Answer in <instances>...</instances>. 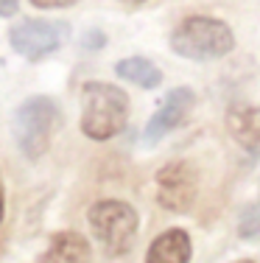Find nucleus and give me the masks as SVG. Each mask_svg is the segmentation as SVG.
<instances>
[{
    "label": "nucleus",
    "mask_w": 260,
    "mask_h": 263,
    "mask_svg": "<svg viewBox=\"0 0 260 263\" xmlns=\"http://www.w3.org/2000/svg\"><path fill=\"white\" fill-rule=\"evenodd\" d=\"M3 208H6V199H3V177H0V221H3Z\"/></svg>",
    "instance_id": "obj_16"
},
{
    "label": "nucleus",
    "mask_w": 260,
    "mask_h": 263,
    "mask_svg": "<svg viewBox=\"0 0 260 263\" xmlns=\"http://www.w3.org/2000/svg\"><path fill=\"white\" fill-rule=\"evenodd\" d=\"M235 263H252V260H235Z\"/></svg>",
    "instance_id": "obj_17"
},
{
    "label": "nucleus",
    "mask_w": 260,
    "mask_h": 263,
    "mask_svg": "<svg viewBox=\"0 0 260 263\" xmlns=\"http://www.w3.org/2000/svg\"><path fill=\"white\" fill-rule=\"evenodd\" d=\"M227 132L244 152L260 157V106L241 104L227 112Z\"/></svg>",
    "instance_id": "obj_8"
},
{
    "label": "nucleus",
    "mask_w": 260,
    "mask_h": 263,
    "mask_svg": "<svg viewBox=\"0 0 260 263\" xmlns=\"http://www.w3.org/2000/svg\"><path fill=\"white\" fill-rule=\"evenodd\" d=\"M0 65H3V62H0Z\"/></svg>",
    "instance_id": "obj_19"
},
{
    "label": "nucleus",
    "mask_w": 260,
    "mask_h": 263,
    "mask_svg": "<svg viewBox=\"0 0 260 263\" xmlns=\"http://www.w3.org/2000/svg\"><path fill=\"white\" fill-rule=\"evenodd\" d=\"M36 9H67V6H76L78 0H31Z\"/></svg>",
    "instance_id": "obj_14"
},
{
    "label": "nucleus",
    "mask_w": 260,
    "mask_h": 263,
    "mask_svg": "<svg viewBox=\"0 0 260 263\" xmlns=\"http://www.w3.org/2000/svg\"><path fill=\"white\" fill-rule=\"evenodd\" d=\"M193 90L190 87H176V90H171L168 96L163 98V104H159V109L154 112L151 118H148L146 123V140L148 143H157L163 135H168L171 129H176L179 123L188 118V112L193 109Z\"/></svg>",
    "instance_id": "obj_7"
},
{
    "label": "nucleus",
    "mask_w": 260,
    "mask_h": 263,
    "mask_svg": "<svg viewBox=\"0 0 260 263\" xmlns=\"http://www.w3.org/2000/svg\"><path fill=\"white\" fill-rule=\"evenodd\" d=\"M92 249L90 241L82 233H73V230H62L51 238L48 249L42 252V258L36 263H90Z\"/></svg>",
    "instance_id": "obj_9"
},
{
    "label": "nucleus",
    "mask_w": 260,
    "mask_h": 263,
    "mask_svg": "<svg viewBox=\"0 0 260 263\" xmlns=\"http://www.w3.org/2000/svg\"><path fill=\"white\" fill-rule=\"evenodd\" d=\"M115 73L121 79L132 81L134 87H143V90H154V87L163 84V70H159L154 62L143 59V56H129V59H121L115 65Z\"/></svg>",
    "instance_id": "obj_11"
},
{
    "label": "nucleus",
    "mask_w": 260,
    "mask_h": 263,
    "mask_svg": "<svg viewBox=\"0 0 260 263\" xmlns=\"http://www.w3.org/2000/svg\"><path fill=\"white\" fill-rule=\"evenodd\" d=\"M238 235L246 241H260V204H246L238 218Z\"/></svg>",
    "instance_id": "obj_12"
},
{
    "label": "nucleus",
    "mask_w": 260,
    "mask_h": 263,
    "mask_svg": "<svg viewBox=\"0 0 260 263\" xmlns=\"http://www.w3.org/2000/svg\"><path fill=\"white\" fill-rule=\"evenodd\" d=\"M90 227L95 233L98 243L107 249L109 255H123L132 249L134 238H137V213L134 208H129L126 202H117V199H104L95 202L90 208Z\"/></svg>",
    "instance_id": "obj_4"
},
{
    "label": "nucleus",
    "mask_w": 260,
    "mask_h": 263,
    "mask_svg": "<svg viewBox=\"0 0 260 263\" xmlns=\"http://www.w3.org/2000/svg\"><path fill=\"white\" fill-rule=\"evenodd\" d=\"M82 132L90 140H112L115 135L126 129L129 98L121 87L109 84V81H87L82 87Z\"/></svg>",
    "instance_id": "obj_2"
},
{
    "label": "nucleus",
    "mask_w": 260,
    "mask_h": 263,
    "mask_svg": "<svg viewBox=\"0 0 260 263\" xmlns=\"http://www.w3.org/2000/svg\"><path fill=\"white\" fill-rule=\"evenodd\" d=\"M188 260H190V235L179 227L154 238L146 255V263H188Z\"/></svg>",
    "instance_id": "obj_10"
},
{
    "label": "nucleus",
    "mask_w": 260,
    "mask_h": 263,
    "mask_svg": "<svg viewBox=\"0 0 260 263\" xmlns=\"http://www.w3.org/2000/svg\"><path fill=\"white\" fill-rule=\"evenodd\" d=\"M199 193V174L190 162L176 160L157 171V202L171 213H188Z\"/></svg>",
    "instance_id": "obj_6"
},
{
    "label": "nucleus",
    "mask_w": 260,
    "mask_h": 263,
    "mask_svg": "<svg viewBox=\"0 0 260 263\" xmlns=\"http://www.w3.org/2000/svg\"><path fill=\"white\" fill-rule=\"evenodd\" d=\"M132 3H143V0H132Z\"/></svg>",
    "instance_id": "obj_18"
},
{
    "label": "nucleus",
    "mask_w": 260,
    "mask_h": 263,
    "mask_svg": "<svg viewBox=\"0 0 260 263\" xmlns=\"http://www.w3.org/2000/svg\"><path fill=\"white\" fill-rule=\"evenodd\" d=\"M17 0H0V17H14L17 14Z\"/></svg>",
    "instance_id": "obj_15"
},
{
    "label": "nucleus",
    "mask_w": 260,
    "mask_h": 263,
    "mask_svg": "<svg viewBox=\"0 0 260 263\" xmlns=\"http://www.w3.org/2000/svg\"><path fill=\"white\" fill-rule=\"evenodd\" d=\"M104 45H107V36H104V31L90 28L87 34H82V48H84V51H101Z\"/></svg>",
    "instance_id": "obj_13"
},
{
    "label": "nucleus",
    "mask_w": 260,
    "mask_h": 263,
    "mask_svg": "<svg viewBox=\"0 0 260 263\" xmlns=\"http://www.w3.org/2000/svg\"><path fill=\"white\" fill-rule=\"evenodd\" d=\"M70 36V26L56 20H23L20 26L9 31V42L26 59H42V56L59 51Z\"/></svg>",
    "instance_id": "obj_5"
},
{
    "label": "nucleus",
    "mask_w": 260,
    "mask_h": 263,
    "mask_svg": "<svg viewBox=\"0 0 260 263\" xmlns=\"http://www.w3.org/2000/svg\"><path fill=\"white\" fill-rule=\"evenodd\" d=\"M59 118V104L48 96H31L20 104L14 115V140L28 160H39L51 148Z\"/></svg>",
    "instance_id": "obj_3"
},
{
    "label": "nucleus",
    "mask_w": 260,
    "mask_h": 263,
    "mask_svg": "<svg viewBox=\"0 0 260 263\" xmlns=\"http://www.w3.org/2000/svg\"><path fill=\"white\" fill-rule=\"evenodd\" d=\"M232 48H235L232 28L224 20L204 14L182 20L171 34V51L182 59H193V62L224 59L227 53H232Z\"/></svg>",
    "instance_id": "obj_1"
}]
</instances>
